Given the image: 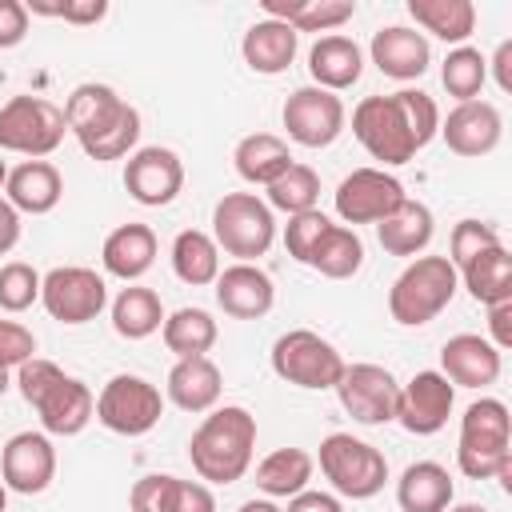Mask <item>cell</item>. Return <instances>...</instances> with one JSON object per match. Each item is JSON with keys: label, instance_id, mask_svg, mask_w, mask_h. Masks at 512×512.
Here are the masks:
<instances>
[{"label": "cell", "instance_id": "cell-1", "mask_svg": "<svg viewBox=\"0 0 512 512\" xmlns=\"http://www.w3.org/2000/svg\"><path fill=\"white\" fill-rule=\"evenodd\" d=\"M440 132V108L420 88H400L392 96H364L352 108V136L380 164H408Z\"/></svg>", "mask_w": 512, "mask_h": 512}, {"label": "cell", "instance_id": "cell-2", "mask_svg": "<svg viewBox=\"0 0 512 512\" xmlns=\"http://www.w3.org/2000/svg\"><path fill=\"white\" fill-rule=\"evenodd\" d=\"M64 124L92 160L132 156L140 140V112L112 84H76L64 100Z\"/></svg>", "mask_w": 512, "mask_h": 512}, {"label": "cell", "instance_id": "cell-3", "mask_svg": "<svg viewBox=\"0 0 512 512\" xmlns=\"http://www.w3.org/2000/svg\"><path fill=\"white\" fill-rule=\"evenodd\" d=\"M16 388L20 396L36 408L40 428L48 436H76L88 428V420L96 416V396L84 380L68 376L60 364L32 356L16 368Z\"/></svg>", "mask_w": 512, "mask_h": 512}, {"label": "cell", "instance_id": "cell-4", "mask_svg": "<svg viewBox=\"0 0 512 512\" xmlns=\"http://www.w3.org/2000/svg\"><path fill=\"white\" fill-rule=\"evenodd\" d=\"M252 448H256V416L240 404H224V408H212L192 432L188 460L200 480L236 484L252 464Z\"/></svg>", "mask_w": 512, "mask_h": 512}, {"label": "cell", "instance_id": "cell-5", "mask_svg": "<svg viewBox=\"0 0 512 512\" xmlns=\"http://www.w3.org/2000/svg\"><path fill=\"white\" fill-rule=\"evenodd\" d=\"M456 464L468 480H492L500 476L504 488H512V416L508 404L496 396H480L460 416V444Z\"/></svg>", "mask_w": 512, "mask_h": 512}, {"label": "cell", "instance_id": "cell-6", "mask_svg": "<svg viewBox=\"0 0 512 512\" xmlns=\"http://www.w3.org/2000/svg\"><path fill=\"white\" fill-rule=\"evenodd\" d=\"M460 288V276L448 256H416L388 288V312L396 324L416 328L436 320Z\"/></svg>", "mask_w": 512, "mask_h": 512}, {"label": "cell", "instance_id": "cell-7", "mask_svg": "<svg viewBox=\"0 0 512 512\" xmlns=\"http://www.w3.org/2000/svg\"><path fill=\"white\" fill-rule=\"evenodd\" d=\"M212 240L240 264H252L272 248L276 216L256 192H224L212 208Z\"/></svg>", "mask_w": 512, "mask_h": 512}, {"label": "cell", "instance_id": "cell-8", "mask_svg": "<svg viewBox=\"0 0 512 512\" xmlns=\"http://www.w3.org/2000/svg\"><path fill=\"white\" fill-rule=\"evenodd\" d=\"M320 472L324 480L336 488V496L348 500H368L384 488L388 480V460L380 448H372L368 440H356L352 432H332L320 440Z\"/></svg>", "mask_w": 512, "mask_h": 512}, {"label": "cell", "instance_id": "cell-9", "mask_svg": "<svg viewBox=\"0 0 512 512\" xmlns=\"http://www.w3.org/2000/svg\"><path fill=\"white\" fill-rule=\"evenodd\" d=\"M272 372L280 380L296 384V388L324 392V388H336V380L344 376V356L320 332H312V328H288L272 344Z\"/></svg>", "mask_w": 512, "mask_h": 512}, {"label": "cell", "instance_id": "cell-10", "mask_svg": "<svg viewBox=\"0 0 512 512\" xmlns=\"http://www.w3.org/2000/svg\"><path fill=\"white\" fill-rule=\"evenodd\" d=\"M64 132V108H56L44 96H12L8 104H0V152L44 160L60 148Z\"/></svg>", "mask_w": 512, "mask_h": 512}, {"label": "cell", "instance_id": "cell-11", "mask_svg": "<svg viewBox=\"0 0 512 512\" xmlns=\"http://www.w3.org/2000/svg\"><path fill=\"white\" fill-rule=\"evenodd\" d=\"M160 416H164V396L144 376L120 372L96 396V420L116 436H144L160 424Z\"/></svg>", "mask_w": 512, "mask_h": 512}, {"label": "cell", "instance_id": "cell-12", "mask_svg": "<svg viewBox=\"0 0 512 512\" xmlns=\"http://www.w3.org/2000/svg\"><path fill=\"white\" fill-rule=\"evenodd\" d=\"M40 304L60 324H88L104 312L108 284H104V276H96L84 264H64L40 280Z\"/></svg>", "mask_w": 512, "mask_h": 512}, {"label": "cell", "instance_id": "cell-13", "mask_svg": "<svg viewBox=\"0 0 512 512\" xmlns=\"http://www.w3.org/2000/svg\"><path fill=\"white\" fill-rule=\"evenodd\" d=\"M404 200H408L404 184H400L392 172H384V168H352V172L340 180L336 196H332L336 216H340L344 224H380V220H384L388 212H396Z\"/></svg>", "mask_w": 512, "mask_h": 512}, {"label": "cell", "instance_id": "cell-14", "mask_svg": "<svg viewBox=\"0 0 512 512\" xmlns=\"http://www.w3.org/2000/svg\"><path fill=\"white\" fill-rule=\"evenodd\" d=\"M280 120L288 128V140H296L300 148H328L344 132L348 112H344V100L336 92H324L316 84H304V88H296L284 100Z\"/></svg>", "mask_w": 512, "mask_h": 512}, {"label": "cell", "instance_id": "cell-15", "mask_svg": "<svg viewBox=\"0 0 512 512\" xmlns=\"http://www.w3.org/2000/svg\"><path fill=\"white\" fill-rule=\"evenodd\" d=\"M336 396L356 424H388L396 420L400 384L380 364H344V376L336 380Z\"/></svg>", "mask_w": 512, "mask_h": 512}, {"label": "cell", "instance_id": "cell-16", "mask_svg": "<svg viewBox=\"0 0 512 512\" xmlns=\"http://www.w3.org/2000/svg\"><path fill=\"white\" fill-rule=\"evenodd\" d=\"M124 188L136 204L144 208H164L180 196L184 188V164L172 148L164 144H148V148H136L124 164Z\"/></svg>", "mask_w": 512, "mask_h": 512}, {"label": "cell", "instance_id": "cell-17", "mask_svg": "<svg viewBox=\"0 0 512 512\" xmlns=\"http://www.w3.org/2000/svg\"><path fill=\"white\" fill-rule=\"evenodd\" d=\"M56 476V448L48 432H16L0 452V484L20 496H36Z\"/></svg>", "mask_w": 512, "mask_h": 512}, {"label": "cell", "instance_id": "cell-18", "mask_svg": "<svg viewBox=\"0 0 512 512\" xmlns=\"http://www.w3.org/2000/svg\"><path fill=\"white\" fill-rule=\"evenodd\" d=\"M456 404V388L448 384L444 372H416L404 388H400V404H396V420L404 424V432L412 436H432L448 424Z\"/></svg>", "mask_w": 512, "mask_h": 512}, {"label": "cell", "instance_id": "cell-19", "mask_svg": "<svg viewBox=\"0 0 512 512\" xmlns=\"http://www.w3.org/2000/svg\"><path fill=\"white\" fill-rule=\"evenodd\" d=\"M216 304L224 308V316L232 320H260L272 312L276 304V288H272V276L256 264H228L220 276H216Z\"/></svg>", "mask_w": 512, "mask_h": 512}, {"label": "cell", "instance_id": "cell-20", "mask_svg": "<svg viewBox=\"0 0 512 512\" xmlns=\"http://www.w3.org/2000/svg\"><path fill=\"white\" fill-rule=\"evenodd\" d=\"M440 136L456 156H488L504 136V120H500L496 104L464 100L448 112V120L440 124Z\"/></svg>", "mask_w": 512, "mask_h": 512}, {"label": "cell", "instance_id": "cell-21", "mask_svg": "<svg viewBox=\"0 0 512 512\" xmlns=\"http://www.w3.org/2000/svg\"><path fill=\"white\" fill-rule=\"evenodd\" d=\"M368 56L392 80H420L428 72V64H432L428 36L416 32V28H404V24H388V28L372 32Z\"/></svg>", "mask_w": 512, "mask_h": 512}, {"label": "cell", "instance_id": "cell-22", "mask_svg": "<svg viewBox=\"0 0 512 512\" xmlns=\"http://www.w3.org/2000/svg\"><path fill=\"white\" fill-rule=\"evenodd\" d=\"M440 364L452 388H488L500 376V352L488 344V336L456 332L440 348Z\"/></svg>", "mask_w": 512, "mask_h": 512}, {"label": "cell", "instance_id": "cell-23", "mask_svg": "<svg viewBox=\"0 0 512 512\" xmlns=\"http://www.w3.org/2000/svg\"><path fill=\"white\" fill-rule=\"evenodd\" d=\"M64 196V176L56 164L48 160H24L16 168H8V180H4V200L16 208V212H28V216H44L60 204Z\"/></svg>", "mask_w": 512, "mask_h": 512}, {"label": "cell", "instance_id": "cell-24", "mask_svg": "<svg viewBox=\"0 0 512 512\" xmlns=\"http://www.w3.org/2000/svg\"><path fill=\"white\" fill-rule=\"evenodd\" d=\"M100 264L108 276L132 284L140 280L152 264H156V232L148 224H120L104 236V248H100Z\"/></svg>", "mask_w": 512, "mask_h": 512}, {"label": "cell", "instance_id": "cell-25", "mask_svg": "<svg viewBox=\"0 0 512 512\" xmlns=\"http://www.w3.org/2000/svg\"><path fill=\"white\" fill-rule=\"evenodd\" d=\"M308 72H312L316 88H324V92H344V88H352V84L360 80V72H364V52H360V44H356L352 36H340V32L320 36V40L308 48Z\"/></svg>", "mask_w": 512, "mask_h": 512}, {"label": "cell", "instance_id": "cell-26", "mask_svg": "<svg viewBox=\"0 0 512 512\" xmlns=\"http://www.w3.org/2000/svg\"><path fill=\"white\" fill-rule=\"evenodd\" d=\"M220 368L208 360V356H188V360H176L172 372H168V400L180 408V412H212L216 400H220Z\"/></svg>", "mask_w": 512, "mask_h": 512}, {"label": "cell", "instance_id": "cell-27", "mask_svg": "<svg viewBox=\"0 0 512 512\" xmlns=\"http://www.w3.org/2000/svg\"><path fill=\"white\" fill-rule=\"evenodd\" d=\"M296 48H300V36L288 28V24H280V20H256L248 32H244V40H240V56H244V64L252 68V72H260V76H280L292 60H296Z\"/></svg>", "mask_w": 512, "mask_h": 512}, {"label": "cell", "instance_id": "cell-28", "mask_svg": "<svg viewBox=\"0 0 512 512\" xmlns=\"http://www.w3.org/2000/svg\"><path fill=\"white\" fill-rule=\"evenodd\" d=\"M452 496H456L452 476L436 460H416L396 480V504L404 512H444L452 504Z\"/></svg>", "mask_w": 512, "mask_h": 512}, {"label": "cell", "instance_id": "cell-29", "mask_svg": "<svg viewBox=\"0 0 512 512\" xmlns=\"http://www.w3.org/2000/svg\"><path fill=\"white\" fill-rule=\"evenodd\" d=\"M456 276H460V284L468 288V296H472L476 304H484V308L512 300V252H508L504 244H496V248L472 256L464 268H456Z\"/></svg>", "mask_w": 512, "mask_h": 512}, {"label": "cell", "instance_id": "cell-30", "mask_svg": "<svg viewBox=\"0 0 512 512\" xmlns=\"http://www.w3.org/2000/svg\"><path fill=\"white\" fill-rule=\"evenodd\" d=\"M260 8L268 20L288 24L296 36L300 32H332L356 16L352 0H260Z\"/></svg>", "mask_w": 512, "mask_h": 512}, {"label": "cell", "instance_id": "cell-31", "mask_svg": "<svg viewBox=\"0 0 512 512\" xmlns=\"http://www.w3.org/2000/svg\"><path fill=\"white\" fill-rule=\"evenodd\" d=\"M232 164H236L240 180H248V184H264V188H268V184H272L276 176H284L296 160H292V152H288V140H284V136L252 132V136H244V140L236 144Z\"/></svg>", "mask_w": 512, "mask_h": 512}, {"label": "cell", "instance_id": "cell-32", "mask_svg": "<svg viewBox=\"0 0 512 512\" xmlns=\"http://www.w3.org/2000/svg\"><path fill=\"white\" fill-rule=\"evenodd\" d=\"M432 232H436L432 228V212L420 200H404L396 212H388L376 224V240H380V248L388 256H416V252H424Z\"/></svg>", "mask_w": 512, "mask_h": 512}, {"label": "cell", "instance_id": "cell-33", "mask_svg": "<svg viewBox=\"0 0 512 512\" xmlns=\"http://www.w3.org/2000/svg\"><path fill=\"white\" fill-rule=\"evenodd\" d=\"M316 472V460L304 448H276L256 464V488L268 500H292L296 492L308 488Z\"/></svg>", "mask_w": 512, "mask_h": 512}, {"label": "cell", "instance_id": "cell-34", "mask_svg": "<svg viewBox=\"0 0 512 512\" xmlns=\"http://www.w3.org/2000/svg\"><path fill=\"white\" fill-rule=\"evenodd\" d=\"M408 16L416 28L432 32L444 44H464L476 32V4L472 0H408Z\"/></svg>", "mask_w": 512, "mask_h": 512}, {"label": "cell", "instance_id": "cell-35", "mask_svg": "<svg viewBox=\"0 0 512 512\" xmlns=\"http://www.w3.org/2000/svg\"><path fill=\"white\" fill-rule=\"evenodd\" d=\"M172 272L184 284H192V288L216 284V276H220V248H216V240L208 232H200V228L176 232V240H172Z\"/></svg>", "mask_w": 512, "mask_h": 512}, {"label": "cell", "instance_id": "cell-36", "mask_svg": "<svg viewBox=\"0 0 512 512\" xmlns=\"http://www.w3.org/2000/svg\"><path fill=\"white\" fill-rule=\"evenodd\" d=\"M164 324V304L152 288H140V284H128L120 288V296L112 300V328L116 336L124 340H144L152 332H160Z\"/></svg>", "mask_w": 512, "mask_h": 512}, {"label": "cell", "instance_id": "cell-37", "mask_svg": "<svg viewBox=\"0 0 512 512\" xmlns=\"http://www.w3.org/2000/svg\"><path fill=\"white\" fill-rule=\"evenodd\" d=\"M160 336H164V348L176 352V360H188V356H204L216 344L220 328L204 308H176L172 316H164Z\"/></svg>", "mask_w": 512, "mask_h": 512}, {"label": "cell", "instance_id": "cell-38", "mask_svg": "<svg viewBox=\"0 0 512 512\" xmlns=\"http://www.w3.org/2000/svg\"><path fill=\"white\" fill-rule=\"evenodd\" d=\"M360 264H364V244H360L356 228H344V224H328L316 252L308 256V268H316L328 280H348L360 272Z\"/></svg>", "mask_w": 512, "mask_h": 512}, {"label": "cell", "instance_id": "cell-39", "mask_svg": "<svg viewBox=\"0 0 512 512\" xmlns=\"http://www.w3.org/2000/svg\"><path fill=\"white\" fill-rule=\"evenodd\" d=\"M320 200V176L308 168V164H292L284 176H276L268 184V208L276 212H288V216H300V212H312Z\"/></svg>", "mask_w": 512, "mask_h": 512}, {"label": "cell", "instance_id": "cell-40", "mask_svg": "<svg viewBox=\"0 0 512 512\" xmlns=\"http://www.w3.org/2000/svg\"><path fill=\"white\" fill-rule=\"evenodd\" d=\"M488 80V60L480 56V48H452L444 56V68H440V84L448 88V96H456L460 104L464 100H480V88Z\"/></svg>", "mask_w": 512, "mask_h": 512}, {"label": "cell", "instance_id": "cell-41", "mask_svg": "<svg viewBox=\"0 0 512 512\" xmlns=\"http://www.w3.org/2000/svg\"><path fill=\"white\" fill-rule=\"evenodd\" d=\"M40 272L24 260H8L0 264V308L4 312H24L40 300Z\"/></svg>", "mask_w": 512, "mask_h": 512}, {"label": "cell", "instance_id": "cell-42", "mask_svg": "<svg viewBox=\"0 0 512 512\" xmlns=\"http://www.w3.org/2000/svg\"><path fill=\"white\" fill-rule=\"evenodd\" d=\"M496 244H504V240H500V232L492 224H484V220H460L452 228V240H448V260H452V268H464L472 256H480V252H488Z\"/></svg>", "mask_w": 512, "mask_h": 512}, {"label": "cell", "instance_id": "cell-43", "mask_svg": "<svg viewBox=\"0 0 512 512\" xmlns=\"http://www.w3.org/2000/svg\"><path fill=\"white\" fill-rule=\"evenodd\" d=\"M328 224H332V220H328L320 208L300 212V216H288V224H284V248H288V256L300 260V264H308V256L316 252V244H320V236L328 232Z\"/></svg>", "mask_w": 512, "mask_h": 512}, {"label": "cell", "instance_id": "cell-44", "mask_svg": "<svg viewBox=\"0 0 512 512\" xmlns=\"http://www.w3.org/2000/svg\"><path fill=\"white\" fill-rule=\"evenodd\" d=\"M172 484L176 476L168 472H152V476H140L128 492V504L132 512H168V500H172Z\"/></svg>", "mask_w": 512, "mask_h": 512}, {"label": "cell", "instance_id": "cell-45", "mask_svg": "<svg viewBox=\"0 0 512 512\" xmlns=\"http://www.w3.org/2000/svg\"><path fill=\"white\" fill-rule=\"evenodd\" d=\"M32 16H56V20H68V24H96L108 16V0H64V4H24Z\"/></svg>", "mask_w": 512, "mask_h": 512}, {"label": "cell", "instance_id": "cell-46", "mask_svg": "<svg viewBox=\"0 0 512 512\" xmlns=\"http://www.w3.org/2000/svg\"><path fill=\"white\" fill-rule=\"evenodd\" d=\"M32 352H36V336L16 320H0V368L12 372L24 360H32Z\"/></svg>", "mask_w": 512, "mask_h": 512}, {"label": "cell", "instance_id": "cell-47", "mask_svg": "<svg viewBox=\"0 0 512 512\" xmlns=\"http://www.w3.org/2000/svg\"><path fill=\"white\" fill-rule=\"evenodd\" d=\"M168 512H216V500H212L208 484H200V480H180V476H176Z\"/></svg>", "mask_w": 512, "mask_h": 512}, {"label": "cell", "instance_id": "cell-48", "mask_svg": "<svg viewBox=\"0 0 512 512\" xmlns=\"http://www.w3.org/2000/svg\"><path fill=\"white\" fill-rule=\"evenodd\" d=\"M28 36V8L20 0H0V48H16Z\"/></svg>", "mask_w": 512, "mask_h": 512}, {"label": "cell", "instance_id": "cell-49", "mask_svg": "<svg viewBox=\"0 0 512 512\" xmlns=\"http://www.w3.org/2000/svg\"><path fill=\"white\" fill-rule=\"evenodd\" d=\"M488 332H492V348L496 352H504V348H512V300H504V304H492L488 308Z\"/></svg>", "mask_w": 512, "mask_h": 512}, {"label": "cell", "instance_id": "cell-50", "mask_svg": "<svg viewBox=\"0 0 512 512\" xmlns=\"http://www.w3.org/2000/svg\"><path fill=\"white\" fill-rule=\"evenodd\" d=\"M284 512H344V504H340V496H332V492H312V488H304V492H296V496L288 500Z\"/></svg>", "mask_w": 512, "mask_h": 512}, {"label": "cell", "instance_id": "cell-51", "mask_svg": "<svg viewBox=\"0 0 512 512\" xmlns=\"http://www.w3.org/2000/svg\"><path fill=\"white\" fill-rule=\"evenodd\" d=\"M16 240H20V212L0 196V256L12 252Z\"/></svg>", "mask_w": 512, "mask_h": 512}, {"label": "cell", "instance_id": "cell-52", "mask_svg": "<svg viewBox=\"0 0 512 512\" xmlns=\"http://www.w3.org/2000/svg\"><path fill=\"white\" fill-rule=\"evenodd\" d=\"M488 68L496 72V88L500 92H512V40H500V48H496V56H492Z\"/></svg>", "mask_w": 512, "mask_h": 512}, {"label": "cell", "instance_id": "cell-53", "mask_svg": "<svg viewBox=\"0 0 512 512\" xmlns=\"http://www.w3.org/2000/svg\"><path fill=\"white\" fill-rule=\"evenodd\" d=\"M240 512H284L276 500H268V496H260V500H244L240 504Z\"/></svg>", "mask_w": 512, "mask_h": 512}, {"label": "cell", "instance_id": "cell-54", "mask_svg": "<svg viewBox=\"0 0 512 512\" xmlns=\"http://www.w3.org/2000/svg\"><path fill=\"white\" fill-rule=\"evenodd\" d=\"M444 512H488L484 504H448Z\"/></svg>", "mask_w": 512, "mask_h": 512}, {"label": "cell", "instance_id": "cell-55", "mask_svg": "<svg viewBox=\"0 0 512 512\" xmlns=\"http://www.w3.org/2000/svg\"><path fill=\"white\" fill-rule=\"evenodd\" d=\"M8 384H12V376H8V368H0V396L8 392Z\"/></svg>", "mask_w": 512, "mask_h": 512}, {"label": "cell", "instance_id": "cell-56", "mask_svg": "<svg viewBox=\"0 0 512 512\" xmlns=\"http://www.w3.org/2000/svg\"><path fill=\"white\" fill-rule=\"evenodd\" d=\"M4 508H8V488L0 484V512H4Z\"/></svg>", "mask_w": 512, "mask_h": 512}, {"label": "cell", "instance_id": "cell-57", "mask_svg": "<svg viewBox=\"0 0 512 512\" xmlns=\"http://www.w3.org/2000/svg\"><path fill=\"white\" fill-rule=\"evenodd\" d=\"M4 180H8V164L0 160V184H4Z\"/></svg>", "mask_w": 512, "mask_h": 512}]
</instances>
